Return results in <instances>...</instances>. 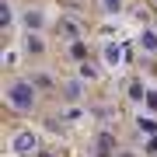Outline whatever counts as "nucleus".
<instances>
[{"label":"nucleus","instance_id":"13","mask_svg":"<svg viewBox=\"0 0 157 157\" xmlns=\"http://www.w3.org/2000/svg\"><path fill=\"white\" fill-rule=\"evenodd\" d=\"M143 94H147V91H143V87H140V84H133V87H129V98H133V101H140V98H143Z\"/></svg>","mask_w":157,"mask_h":157},{"label":"nucleus","instance_id":"2","mask_svg":"<svg viewBox=\"0 0 157 157\" xmlns=\"http://www.w3.org/2000/svg\"><path fill=\"white\" fill-rule=\"evenodd\" d=\"M11 150H14V154H21V157L35 154V150H39V136H35L32 129H17V133L11 136Z\"/></svg>","mask_w":157,"mask_h":157},{"label":"nucleus","instance_id":"6","mask_svg":"<svg viewBox=\"0 0 157 157\" xmlns=\"http://www.w3.org/2000/svg\"><path fill=\"white\" fill-rule=\"evenodd\" d=\"M136 129L147 136H157V119L154 115H136Z\"/></svg>","mask_w":157,"mask_h":157},{"label":"nucleus","instance_id":"1","mask_svg":"<svg viewBox=\"0 0 157 157\" xmlns=\"http://www.w3.org/2000/svg\"><path fill=\"white\" fill-rule=\"evenodd\" d=\"M4 101L14 112H32L35 101H39V91H35L32 80H11V84L4 87Z\"/></svg>","mask_w":157,"mask_h":157},{"label":"nucleus","instance_id":"14","mask_svg":"<svg viewBox=\"0 0 157 157\" xmlns=\"http://www.w3.org/2000/svg\"><path fill=\"white\" fill-rule=\"evenodd\" d=\"M4 63H7V67H14V63H17V52L7 49V52H4Z\"/></svg>","mask_w":157,"mask_h":157},{"label":"nucleus","instance_id":"9","mask_svg":"<svg viewBox=\"0 0 157 157\" xmlns=\"http://www.w3.org/2000/svg\"><path fill=\"white\" fill-rule=\"evenodd\" d=\"M94 77H98V70L91 63H80V80H94Z\"/></svg>","mask_w":157,"mask_h":157},{"label":"nucleus","instance_id":"11","mask_svg":"<svg viewBox=\"0 0 157 157\" xmlns=\"http://www.w3.org/2000/svg\"><path fill=\"white\" fill-rule=\"evenodd\" d=\"M80 87H84L80 80H70L67 84V98H80Z\"/></svg>","mask_w":157,"mask_h":157},{"label":"nucleus","instance_id":"15","mask_svg":"<svg viewBox=\"0 0 157 157\" xmlns=\"http://www.w3.org/2000/svg\"><path fill=\"white\" fill-rule=\"evenodd\" d=\"M147 105H150V108H157V91H147Z\"/></svg>","mask_w":157,"mask_h":157},{"label":"nucleus","instance_id":"7","mask_svg":"<svg viewBox=\"0 0 157 157\" xmlns=\"http://www.w3.org/2000/svg\"><path fill=\"white\" fill-rule=\"evenodd\" d=\"M122 7H126V0H101V11H105L108 17H115V14H122Z\"/></svg>","mask_w":157,"mask_h":157},{"label":"nucleus","instance_id":"3","mask_svg":"<svg viewBox=\"0 0 157 157\" xmlns=\"http://www.w3.org/2000/svg\"><path fill=\"white\" fill-rule=\"evenodd\" d=\"M101 59H105V67H119V63H122V45L119 42H105V49H101Z\"/></svg>","mask_w":157,"mask_h":157},{"label":"nucleus","instance_id":"5","mask_svg":"<svg viewBox=\"0 0 157 157\" xmlns=\"http://www.w3.org/2000/svg\"><path fill=\"white\" fill-rule=\"evenodd\" d=\"M140 49L150 52V56H157V32L154 28H143L140 32Z\"/></svg>","mask_w":157,"mask_h":157},{"label":"nucleus","instance_id":"16","mask_svg":"<svg viewBox=\"0 0 157 157\" xmlns=\"http://www.w3.org/2000/svg\"><path fill=\"white\" fill-rule=\"evenodd\" d=\"M154 4H157V0H154Z\"/></svg>","mask_w":157,"mask_h":157},{"label":"nucleus","instance_id":"10","mask_svg":"<svg viewBox=\"0 0 157 157\" xmlns=\"http://www.w3.org/2000/svg\"><path fill=\"white\" fill-rule=\"evenodd\" d=\"M25 45H28V52H42V39H39V35H28Z\"/></svg>","mask_w":157,"mask_h":157},{"label":"nucleus","instance_id":"4","mask_svg":"<svg viewBox=\"0 0 157 157\" xmlns=\"http://www.w3.org/2000/svg\"><path fill=\"white\" fill-rule=\"evenodd\" d=\"M21 21H25V28H28V32H42L45 14L39 11V7H32V11H25V14H21Z\"/></svg>","mask_w":157,"mask_h":157},{"label":"nucleus","instance_id":"8","mask_svg":"<svg viewBox=\"0 0 157 157\" xmlns=\"http://www.w3.org/2000/svg\"><path fill=\"white\" fill-rule=\"evenodd\" d=\"M0 25H4V28L14 25V7H11V0H4V7H0Z\"/></svg>","mask_w":157,"mask_h":157},{"label":"nucleus","instance_id":"12","mask_svg":"<svg viewBox=\"0 0 157 157\" xmlns=\"http://www.w3.org/2000/svg\"><path fill=\"white\" fill-rule=\"evenodd\" d=\"M143 150H147V157H157V136H150V140H147Z\"/></svg>","mask_w":157,"mask_h":157}]
</instances>
